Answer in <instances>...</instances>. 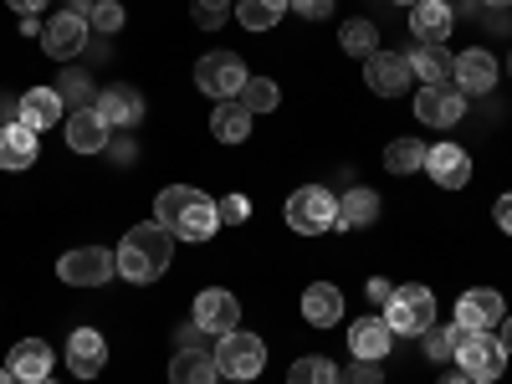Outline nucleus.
Returning <instances> with one entry per match:
<instances>
[{
  "instance_id": "1",
  "label": "nucleus",
  "mask_w": 512,
  "mask_h": 384,
  "mask_svg": "<svg viewBox=\"0 0 512 384\" xmlns=\"http://www.w3.org/2000/svg\"><path fill=\"white\" fill-rule=\"evenodd\" d=\"M113 256H118V277L149 287V282H159L169 272V262H175V231H164L159 221H144V226H134L118 241Z\"/></svg>"
},
{
  "instance_id": "2",
  "label": "nucleus",
  "mask_w": 512,
  "mask_h": 384,
  "mask_svg": "<svg viewBox=\"0 0 512 384\" xmlns=\"http://www.w3.org/2000/svg\"><path fill=\"white\" fill-rule=\"evenodd\" d=\"M154 221H159L164 231H175L180 241H210V236H216V226H221L216 200L200 195L195 185H169V190H159V195H154Z\"/></svg>"
},
{
  "instance_id": "3",
  "label": "nucleus",
  "mask_w": 512,
  "mask_h": 384,
  "mask_svg": "<svg viewBox=\"0 0 512 384\" xmlns=\"http://www.w3.org/2000/svg\"><path fill=\"white\" fill-rule=\"evenodd\" d=\"M379 313H384V323H390L395 338H420L436 323V292L420 287V282H405V287L390 292V303H384Z\"/></svg>"
},
{
  "instance_id": "4",
  "label": "nucleus",
  "mask_w": 512,
  "mask_h": 384,
  "mask_svg": "<svg viewBox=\"0 0 512 384\" xmlns=\"http://www.w3.org/2000/svg\"><path fill=\"white\" fill-rule=\"evenodd\" d=\"M456 364H461V374L472 384H497L502 369H507V349H502V338H492V333L456 328Z\"/></svg>"
},
{
  "instance_id": "5",
  "label": "nucleus",
  "mask_w": 512,
  "mask_h": 384,
  "mask_svg": "<svg viewBox=\"0 0 512 384\" xmlns=\"http://www.w3.org/2000/svg\"><path fill=\"white\" fill-rule=\"evenodd\" d=\"M287 226L297 236H328L338 226V195L323 190V185H303V190H292L287 195Z\"/></svg>"
},
{
  "instance_id": "6",
  "label": "nucleus",
  "mask_w": 512,
  "mask_h": 384,
  "mask_svg": "<svg viewBox=\"0 0 512 384\" xmlns=\"http://www.w3.org/2000/svg\"><path fill=\"white\" fill-rule=\"evenodd\" d=\"M246 62L236 57V52H205L200 62H195V88L205 93V98H216V103H226V98H241V88H246Z\"/></svg>"
},
{
  "instance_id": "7",
  "label": "nucleus",
  "mask_w": 512,
  "mask_h": 384,
  "mask_svg": "<svg viewBox=\"0 0 512 384\" xmlns=\"http://www.w3.org/2000/svg\"><path fill=\"white\" fill-rule=\"evenodd\" d=\"M216 364H221L226 379H256V374L267 369V344L256 333L236 328V333L216 338Z\"/></svg>"
},
{
  "instance_id": "8",
  "label": "nucleus",
  "mask_w": 512,
  "mask_h": 384,
  "mask_svg": "<svg viewBox=\"0 0 512 384\" xmlns=\"http://www.w3.org/2000/svg\"><path fill=\"white\" fill-rule=\"evenodd\" d=\"M57 277L67 287H103L108 277H118V256L103 246H72V251H62Z\"/></svg>"
},
{
  "instance_id": "9",
  "label": "nucleus",
  "mask_w": 512,
  "mask_h": 384,
  "mask_svg": "<svg viewBox=\"0 0 512 384\" xmlns=\"http://www.w3.org/2000/svg\"><path fill=\"white\" fill-rule=\"evenodd\" d=\"M410 57L405 52H369L364 57V82H369V93H379V98H400L405 88H410Z\"/></svg>"
},
{
  "instance_id": "10",
  "label": "nucleus",
  "mask_w": 512,
  "mask_h": 384,
  "mask_svg": "<svg viewBox=\"0 0 512 384\" xmlns=\"http://www.w3.org/2000/svg\"><path fill=\"white\" fill-rule=\"evenodd\" d=\"M507 318L502 308V292L497 287H466L456 297V328H472V333H492Z\"/></svg>"
},
{
  "instance_id": "11",
  "label": "nucleus",
  "mask_w": 512,
  "mask_h": 384,
  "mask_svg": "<svg viewBox=\"0 0 512 384\" xmlns=\"http://www.w3.org/2000/svg\"><path fill=\"white\" fill-rule=\"evenodd\" d=\"M195 323H200L210 338L236 333V328H241V303H236V292H226V287H205V292L195 297Z\"/></svg>"
},
{
  "instance_id": "12",
  "label": "nucleus",
  "mask_w": 512,
  "mask_h": 384,
  "mask_svg": "<svg viewBox=\"0 0 512 384\" xmlns=\"http://www.w3.org/2000/svg\"><path fill=\"white\" fill-rule=\"evenodd\" d=\"M415 118H420L425 128H456V123L466 118V93L451 88V82H441V88H420Z\"/></svg>"
},
{
  "instance_id": "13",
  "label": "nucleus",
  "mask_w": 512,
  "mask_h": 384,
  "mask_svg": "<svg viewBox=\"0 0 512 384\" xmlns=\"http://www.w3.org/2000/svg\"><path fill=\"white\" fill-rule=\"evenodd\" d=\"M88 21L82 16H72V11H52V21L41 26V47H47V57H57V62H72L82 47H88Z\"/></svg>"
},
{
  "instance_id": "14",
  "label": "nucleus",
  "mask_w": 512,
  "mask_h": 384,
  "mask_svg": "<svg viewBox=\"0 0 512 384\" xmlns=\"http://www.w3.org/2000/svg\"><path fill=\"white\" fill-rule=\"evenodd\" d=\"M451 88H461L466 98L492 93V88H497V57H492V52H482V47L461 52V57H456V72H451Z\"/></svg>"
},
{
  "instance_id": "15",
  "label": "nucleus",
  "mask_w": 512,
  "mask_h": 384,
  "mask_svg": "<svg viewBox=\"0 0 512 384\" xmlns=\"http://www.w3.org/2000/svg\"><path fill=\"white\" fill-rule=\"evenodd\" d=\"M103 364H108V338L98 328H72V338H67V369L77 379H98Z\"/></svg>"
},
{
  "instance_id": "16",
  "label": "nucleus",
  "mask_w": 512,
  "mask_h": 384,
  "mask_svg": "<svg viewBox=\"0 0 512 384\" xmlns=\"http://www.w3.org/2000/svg\"><path fill=\"white\" fill-rule=\"evenodd\" d=\"M98 113L108 128H139L144 123V93L128 88V82H108L98 93Z\"/></svg>"
},
{
  "instance_id": "17",
  "label": "nucleus",
  "mask_w": 512,
  "mask_h": 384,
  "mask_svg": "<svg viewBox=\"0 0 512 384\" xmlns=\"http://www.w3.org/2000/svg\"><path fill=\"white\" fill-rule=\"evenodd\" d=\"M451 6H441V0H415L410 6V31H415V47H446L451 36Z\"/></svg>"
},
{
  "instance_id": "18",
  "label": "nucleus",
  "mask_w": 512,
  "mask_h": 384,
  "mask_svg": "<svg viewBox=\"0 0 512 384\" xmlns=\"http://www.w3.org/2000/svg\"><path fill=\"white\" fill-rule=\"evenodd\" d=\"M425 169H431V180H436L441 190H466V185H472V159H466L456 144L425 149Z\"/></svg>"
},
{
  "instance_id": "19",
  "label": "nucleus",
  "mask_w": 512,
  "mask_h": 384,
  "mask_svg": "<svg viewBox=\"0 0 512 384\" xmlns=\"http://www.w3.org/2000/svg\"><path fill=\"white\" fill-rule=\"evenodd\" d=\"M108 134H113V128L103 123L98 108L67 113V149H72V154H103V149H108Z\"/></svg>"
},
{
  "instance_id": "20",
  "label": "nucleus",
  "mask_w": 512,
  "mask_h": 384,
  "mask_svg": "<svg viewBox=\"0 0 512 384\" xmlns=\"http://www.w3.org/2000/svg\"><path fill=\"white\" fill-rule=\"evenodd\" d=\"M390 344H395V333H390V323H384V313H374V318H359V323L349 328V349H354V359H369V364H379L384 354H390Z\"/></svg>"
},
{
  "instance_id": "21",
  "label": "nucleus",
  "mask_w": 512,
  "mask_h": 384,
  "mask_svg": "<svg viewBox=\"0 0 512 384\" xmlns=\"http://www.w3.org/2000/svg\"><path fill=\"white\" fill-rule=\"evenodd\" d=\"M62 113H67V103L57 98V88H31V93H21V103H16V123H26L31 134L52 128Z\"/></svg>"
},
{
  "instance_id": "22",
  "label": "nucleus",
  "mask_w": 512,
  "mask_h": 384,
  "mask_svg": "<svg viewBox=\"0 0 512 384\" xmlns=\"http://www.w3.org/2000/svg\"><path fill=\"white\" fill-rule=\"evenodd\" d=\"M221 379V364L210 349H175L169 359V384H216Z\"/></svg>"
},
{
  "instance_id": "23",
  "label": "nucleus",
  "mask_w": 512,
  "mask_h": 384,
  "mask_svg": "<svg viewBox=\"0 0 512 384\" xmlns=\"http://www.w3.org/2000/svg\"><path fill=\"white\" fill-rule=\"evenodd\" d=\"M21 384H36V379H52V344H41V338H21L11 349V364H6Z\"/></svg>"
},
{
  "instance_id": "24",
  "label": "nucleus",
  "mask_w": 512,
  "mask_h": 384,
  "mask_svg": "<svg viewBox=\"0 0 512 384\" xmlns=\"http://www.w3.org/2000/svg\"><path fill=\"white\" fill-rule=\"evenodd\" d=\"M374 221H379V195L374 190L354 185V190L338 195V231H364Z\"/></svg>"
},
{
  "instance_id": "25",
  "label": "nucleus",
  "mask_w": 512,
  "mask_h": 384,
  "mask_svg": "<svg viewBox=\"0 0 512 384\" xmlns=\"http://www.w3.org/2000/svg\"><path fill=\"white\" fill-rule=\"evenodd\" d=\"M303 318H308L313 328H333L338 318H344V292H338L333 282H313V287L303 292Z\"/></svg>"
},
{
  "instance_id": "26",
  "label": "nucleus",
  "mask_w": 512,
  "mask_h": 384,
  "mask_svg": "<svg viewBox=\"0 0 512 384\" xmlns=\"http://www.w3.org/2000/svg\"><path fill=\"white\" fill-rule=\"evenodd\" d=\"M31 164H36V134L11 118L0 128V169H31Z\"/></svg>"
},
{
  "instance_id": "27",
  "label": "nucleus",
  "mask_w": 512,
  "mask_h": 384,
  "mask_svg": "<svg viewBox=\"0 0 512 384\" xmlns=\"http://www.w3.org/2000/svg\"><path fill=\"white\" fill-rule=\"evenodd\" d=\"M410 72L425 82V88H441V82H451V72H456V52H446V47H415L410 52Z\"/></svg>"
},
{
  "instance_id": "28",
  "label": "nucleus",
  "mask_w": 512,
  "mask_h": 384,
  "mask_svg": "<svg viewBox=\"0 0 512 384\" xmlns=\"http://www.w3.org/2000/svg\"><path fill=\"white\" fill-rule=\"evenodd\" d=\"M210 134H216L221 144H246V134H251V113L241 108V98L216 103V113H210Z\"/></svg>"
},
{
  "instance_id": "29",
  "label": "nucleus",
  "mask_w": 512,
  "mask_h": 384,
  "mask_svg": "<svg viewBox=\"0 0 512 384\" xmlns=\"http://www.w3.org/2000/svg\"><path fill=\"white\" fill-rule=\"evenodd\" d=\"M287 16V0H236V21L246 31H272Z\"/></svg>"
},
{
  "instance_id": "30",
  "label": "nucleus",
  "mask_w": 512,
  "mask_h": 384,
  "mask_svg": "<svg viewBox=\"0 0 512 384\" xmlns=\"http://www.w3.org/2000/svg\"><path fill=\"white\" fill-rule=\"evenodd\" d=\"M57 98L67 103V113L98 108V93H93V77H88V72H62V77H57Z\"/></svg>"
},
{
  "instance_id": "31",
  "label": "nucleus",
  "mask_w": 512,
  "mask_h": 384,
  "mask_svg": "<svg viewBox=\"0 0 512 384\" xmlns=\"http://www.w3.org/2000/svg\"><path fill=\"white\" fill-rule=\"evenodd\" d=\"M338 41H344L349 57H369V52H379V26L364 21V16H354V21L338 26Z\"/></svg>"
},
{
  "instance_id": "32",
  "label": "nucleus",
  "mask_w": 512,
  "mask_h": 384,
  "mask_svg": "<svg viewBox=\"0 0 512 384\" xmlns=\"http://www.w3.org/2000/svg\"><path fill=\"white\" fill-rule=\"evenodd\" d=\"M287 384H338V369H333V359H323V354H303V359H292Z\"/></svg>"
},
{
  "instance_id": "33",
  "label": "nucleus",
  "mask_w": 512,
  "mask_h": 384,
  "mask_svg": "<svg viewBox=\"0 0 512 384\" xmlns=\"http://www.w3.org/2000/svg\"><path fill=\"white\" fill-rule=\"evenodd\" d=\"M420 164H425L420 139H390V149H384V169H390V175H415Z\"/></svg>"
},
{
  "instance_id": "34",
  "label": "nucleus",
  "mask_w": 512,
  "mask_h": 384,
  "mask_svg": "<svg viewBox=\"0 0 512 384\" xmlns=\"http://www.w3.org/2000/svg\"><path fill=\"white\" fill-rule=\"evenodd\" d=\"M277 103H282L277 82H267V77H246V88H241V108H246V113H272Z\"/></svg>"
},
{
  "instance_id": "35",
  "label": "nucleus",
  "mask_w": 512,
  "mask_h": 384,
  "mask_svg": "<svg viewBox=\"0 0 512 384\" xmlns=\"http://www.w3.org/2000/svg\"><path fill=\"white\" fill-rule=\"evenodd\" d=\"M420 344H425V359H431V364H446V359H456V328L431 323L420 333Z\"/></svg>"
},
{
  "instance_id": "36",
  "label": "nucleus",
  "mask_w": 512,
  "mask_h": 384,
  "mask_svg": "<svg viewBox=\"0 0 512 384\" xmlns=\"http://www.w3.org/2000/svg\"><path fill=\"white\" fill-rule=\"evenodd\" d=\"M231 11H236L231 0H190V21H195L200 31H221Z\"/></svg>"
},
{
  "instance_id": "37",
  "label": "nucleus",
  "mask_w": 512,
  "mask_h": 384,
  "mask_svg": "<svg viewBox=\"0 0 512 384\" xmlns=\"http://www.w3.org/2000/svg\"><path fill=\"white\" fill-rule=\"evenodd\" d=\"M88 26H93L98 36H113V31H123V6H118V0H98V6H93V16H88Z\"/></svg>"
},
{
  "instance_id": "38",
  "label": "nucleus",
  "mask_w": 512,
  "mask_h": 384,
  "mask_svg": "<svg viewBox=\"0 0 512 384\" xmlns=\"http://www.w3.org/2000/svg\"><path fill=\"white\" fill-rule=\"evenodd\" d=\"M216 216H221V226H241V221L251 216V200H246V195H226V200L216 205Z\"/></svg>"
},
{
  "instance_id": "39",
  "label": "nucleus",
  "mask_w": 512,
  "mask_h": 384,
  "mask_svg": "<svg viewBox=\"0 0 512 384\" xmlns=\"http://www.w3.org/2000/svg\"><path fill=\"white\" fill-rule=\"evenodd\" d=\"M338 384H384V374H379V364H369V359H354L344 374H338Z\"/></svg>"
},
{
  "instance_id": "40",
  "label": "nucleus",
  "mask_w": 512,
  "mask_h": 384,
  "mask_svg": "<svg viewBox=\"0 0 512 384\" xmlns=\"http://www.w3.org/2000/svg\"><path fill=\"white\" fill-rule=\"evenodd\" d=\"M287 6L297 16H308V21H328L333 16V0H287Z\"/></svg>"
},
{
  "instance_id": "41",
  "label": "nucleus",
  "mask_w": 512,
  "mask_h": 384,
  "mask_svg": "<svg viewBox=\"0 0 512 384\" xmlns=\"http://www.w3.org/2000/svg\"><path fill=\"white\" fill-rule=\"evenodd\" d=\"M175 349H205V328H200L195 318H190V323L175 333ZM210 354H216V349H210Z\"/></svg>"
},
{
  "instance_id": "42",
  "label": "nucleus",
  "mask_w": 512,
  "mask_h": 384,
  "mask_svg": "<svg viewBox=\"0 0 512 384\" xmlns=\"http://www.w3.org/2000/svg\"><path fill=\"white\" fill-rule=\"evenodd\" d=\"M364 292H369V303H374V308H384V303H390V292H395V282H390V277H369Z\"/></svg>"
},
{
  "instance_id": "43",
  "label": "nucleus",
  "mask_w": 512,
  "mask_h": 384,
  "mask_svg": "<svg viewBox=\"0 0 512 384\" xmlns=\"http://www.w3.org/2000/svg\"><path fill=\"white\" fill-rule=\"evenodd\" d=\"M492 221L502 226V236H512V190H507V195H497V205H492Z\"/></svg>"
},
{
  "instance_id": "44",
  "label": "nucleus",
  "mask_w": 512,
  "mask_h": 384,
  "mask_svg": "<svg viewBox=\"0 0 512 384\" xmlns=\"http://www.w3.org/2000/svg\"><path fill=\"white\" fill-rule=\"evenodd\" d=\"M108 149H113L118 164H134V159H139V144H134V139H108Z\"/></svg>"
},
{
  "instance_id": "45",
  "label": "nucleus",
  "mask_w": 512,
  "mask_h": 384,
  "mask_svg": "<svg viewBox=\"0 0 512 384\" xmlns=\"http://www.w3.org/2000/svg\"><path fill=\"white\" fill-rule=\"evenodd\" d=\"M6 6H11L16 16H36V11H47V0H6Z\"/></svg>"
},
{
  "instance_id": "46",
  "label": "nucleus",
  "mask_w": 512,
  "mask_h": 384,
  "mask_svg": "<svg viewBox=\"0 0 512 384\" xmlns=\"http://www.w3.org/2000/svg\"><path fill=\"white\" fill-rule=\"evenodd\" d=\"M93 6H98V0H67L62 11H72V16H82V21H88V16H93Z\"/></svg>"
},
{
  "instance_id": "47",
  "label": "nucleus",
  "mask_w": 512,
  "mask_h": 384,
  "mask_svg": "<svg viewBox=\"0 0 512 384\" xmlns=\"http://www.w3.org/2000/svg\"><path fill=\"white\" fill-rule=\"evenodd\" d=\"M451 11H461V16H472V11H482V0H451Z\"/></svg>"
},
{
  "instance_id": "48",
  "label": "nucleus",
  "mask_w": 512,
  "mask_h": 384,
  "mask_svg": "<svg viewBox=\"0 0 512 384\" xmlns=\"http://www.w3.org/2000/svg\"><path fill=\"white\" fill-rule=\"evenodd\" d=\"M21 31H26V36H36V41H41V21H36V16H21Z\"/></svg>"
},
{
  "instance_id": "49",
  "label": "nucleus",
  "mask_w": 512,
  "mask_h": 384,
  "mask_svg": "<svg viewBox=\"0 0 512 384\" xmlns=\"http://www.w3.org/2000/svg\"><path fill=\"white\" fill-rule=\"evenodd\" d=\"M502 349H507V354H512V313H507V318H502Z\"/></svg>"
},
{
  "instance_id": "50",
  "label": "nucleus",
  "mask_w": 512,
  "mask_h": 384,
  "mask_svg": "<svg viewBox=\"0 0 512 384\" xmlns=\"http://www.w3.org/2000/svg\"><path fill=\"white\" fill-rule=\"evenodd\" d=\"M512 0H482V11H507Z\"/></svg>"
},
{
  "instance_id": "51",
  "label": "nucleus",
  "mask_w": 512,
  "mask_h": 384,
  "mask_svg": "<svg viewBox=\"0 0 512 384\" xmlns=\"http://www.w3.org/2000/svg\"><path fill=\"white\" fill-rule=\"evenodd\" d=\"M441 384H472V379H466V374H446Z\"/></svg>"
},
{
  "instance_id": "52",
  "label": "nucleus",
  "mask_w": 512,
  "mask_h": 384,
  "mask_svg": "<svg viewBox=\"0 0 512 384\" xmlns=\"http://www.w3.org/2000/svg\"><path fill=\"white\" fill-rule=\"evenodd\" d=\"M0 384H21V379H16L11 369H0Z\"/></svg>"
},
{
  "instance_id": "53",
  "label": "nucleus",
  "mask_w": 512,
  "mask_h": 384,
  "mask_svg": "<svg viewBox=\"0 0 512 384\" xmlns=\"http://www.w3.org/2000/svg\"><path fill=\"white\" fill-rule=\"evenodd\" d=\"M395 6H415V0H395Z\"/></svg>"
},
{
  "instance_id": "54",
  "label": "nucleus",
  "mask_w": 512,
  "mask_h": 384,
  "mask_svg": "<svg viewBox=\"0 0 512 384\" xmlns=\"http://www.w3.org/2000/svg\"><path fill=\"white\" fill-rule=\"evenodd\" d=\"M36 384H57V379H36Z\"/></svg>"
},
{
  "instance_id": "55",
  "label": "nucleus",
  "mask_w": 512,
  "mask_h": 384,
  "mask_svg": "<svg viewBox=\"0 0 512 384\" xmlns=\"http://www.w3.org/2000/svg\"><path fill=\"white\" fill-rule=\"evenodd\" d=\"M507 67H512V57H507Z\"/></svg>"
},
{
  "instance_id": "56",
  "label": "nucleus",
  "mask_w": 512,
  "mask_h": 384,
  "mask_svg": "<svg viewBox=\"0 0 512 384\" xmlns=\"http://www.w3.org/2000/svg\"><path fill=\"white\" fill-rule=\"evenodd\" d=\"M216 384H221V379H216Z\"/></svg>"
}]
</instances>
